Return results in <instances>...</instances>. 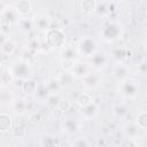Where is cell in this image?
Returning <instances> with one entry per match:
<instances>
[{
	"label": "cell",
	"instance_id": "obj_15",
	"mask_svg": "<svg viewBox=\"0 0 147 147\" xmlns=\"http://www.w3.org/2000/svg\"><path fill=\"white\" fill-rule=\"evenodd\" d=\"M139 127L134 122H129L122 126V133L125 138H131V139H138L139 138Z\"/></svg>",
	"mask_w": 147,
	"mask_h": 147
},
{
	"label": "cell",
	"instance_id": "obj_8",
	"mask_svg": "<svg viewBox=\"0 0 147 147\" xmlns=\"http://www.w3.org/2000/svg\"><path fill=\"white\" fill-rule=\"evenodd\" d=\"M92 71L93 70L90 67L88 62H85V61H82V60H76L71 70H70V74L76 79H83V78L87 77Z\"/></svg>",
	"mask_w": 147,
	"mask_h": 147
},
{
	"label": "cell",
	"instance_id": "obj_11",
	"mask_svg": "<svg viewBox=\"0 0 147 147\" xmlns=\"http://www.w3.org/2000/svg\"><path fill=\"white\" fill-rule=\"evenodd\" d=\"M133 53L129 46H116L110 51V59H114L116 62H125L132 57Z\"/></svg>",
	"mask_w": 147,
	"mask_h": 147
},
{
	"label": "cell",
	"instance_id": "obj_3",
	"mask_svg": "<svg viewBox=\"0 0 147 147\" xmlns=\"http://www.w3.org/2000/svg\"><path fill=\"white\" fill-rule=\"evenodd\" d=\"M141 92V83L134 77H127L118 84V93L122 98L127 100H133L139 96Z\"/></svg>",
	"mask_w": 147,
	"mask_h": 147
},
{
	"label": "cell",
	"instance_id": "obj_32",
	"mask_svg": "<svg viewBox=\"0 0 147 147\" xmlns=\"http://www.w3.org/2000/svg\"><path fill=\"white\" fill-rule=\"evenodd\" d=\"M57 78H59V80H60L62 87L65 86V85H68V84H70V83L72 82V79H74V77L71 76V74H70L69 71H63L62 76H60V77H57Z\"/></svg>",
	"mask_w": 147,
	"mask_h": 147
},
{
	"label": "cell",
	"instance_id": "obj_43",
	"mask_svg": "<svg viewBox=\"0 0 147 147\" xmlns=\"http://www.w3.org/2000/svg\"><path fill=\"white\" fill-rule=\"evenodd\" d=\"M8 38V34L7 33H3V32H0V45Z\"/></svg>",
	"mask_w": 147,
	"mask_h": 147
},
{
	"label": "cell",
	"instance_id": "obj_37",
	"mask_svg": "<svg viewBox=\"0 0 147 147\" xmlns=\"http://www.w3.org/2000/svg\"><path fill=\"white\" fill-rule=\"evenodd\" d=\"M41 119H42V116H41V114L39 111H32L30 114V116H29V121L31 123H34V124L36 123H39Z\"/></svg>",
	"mask_w": 147,
	"mask_h": 147
},
{
	"label": "cell",
	"instance_id": "obj_38",
	"mask_svg": "<svg viewBox=\"0 0 147 147\" xmlns=\"http://www.w3.org/2000/svg\"><path fill=\"white\" fill-rule=\"evenodd\" d=\"M52 116H53L54 118H56V119H61V118L64 116V113H63L57 106H55V107L52 108Z\"/></svg>",
	"mask_w": 147,
	"mask_h": 147
},
{
	"label": "cell",
	"instance_id": "obj_47",
	"mask_svg": "<svg viewBox=\"0 0 147 147\" xmlns=\"http://www.w3.org/2000/svg\"><path fill=\"white\" fill-rule=\"evenodd\" d=\"M0 32H2V31H1V28H0Z\"/></svg>",
	"mask_w": 147,
	"mask_h": 147
},
{
	"label": "cell",
	"instance_id": "obj_18",
	"mask_svg": "<svg viewBox=\"0 0 147 147\" xmlns=\"http://www.w3.org/2000/svg\"><path fill=\"white\" fill-rule=\"evenodd\" d=\"M37 84H38V83H37L33 78L29 77V78L22 80V83H21V91H22L25 95L32 96V95L34 94V92H36Z\"/></svg>",
	"mask_w": 147,
	"mask_h": 147
},
{
	"label": "cell",
	"instance_id": "obj_19",
	"mask_svg": "<svg viewBox=\"0 0 147 147\" xmlns=\"http://www.w3.org/2000/svg\"><path fill=\"white\" fill-rule=\"evenodd\" d=\"M13 7L20 16H28L32 10V5L30 0H18Z\"/></svg>",
	"mask_w": 147,
	"mask_h": 147
},
{
	"label": "cell",
	"instance_id": "obj_31",
	"mask_svg": "<svg viewBox=\"0 0 147 147\" xmlns=\"http://www.w3.org/2000/svg\"><path fill=\"white\" fill-rule=\"evenodd\" d=\"M14 100H15V96L10 91H2L0 88V101L2 103L8 105V103L14 102Z\"/></svg>",
	"mask_w": 147,
	"mask_h": 147
},
{
	"label": "cell",
	"instance_id": "obj_39",
	"mask_svg": "<svg viewBox=\"0 0 147 147\" xmlns=\"http://www.w3.org/2000/svg\"><path fill=\"white\" fill-rule=\"evenodd\" d=\"M59 100H60V98H59V96H57L56 94H53V93H52V94L49 95V98L47 99L46 103H48V105H49V106H51V107L53 108V107H55V106L57 105Z\"/></svg>",
	"mask_w": 147,
	"mask_h": 147
},
{
	"label": "cell",
	"instance_id": "obj_23",
	"mask_svg": "<svg viewBox=\"0 0 147 147\" xmlns=\"http://www.w3.org/2000/svg\"><path fill=\"white\" fill-rule=\"evenodd\" d=\"M16 48H17L16 42H15L13 39H10L9 37L0 45V52H2V53H3L5 55H7V56L14 54V53L16 52Z\"/></svg>",
	"mask_w": 147,
	"mask_h": 147
},
{
	"label": "cell",
	"instance_id": "obj_13",
	"mask_svg": "<svg viewBox=\"0 0 147 147\" xmlns=\"http://www.w3.org/2000/svg\"><path fill=\"white\" fill-rule=\"evenodd\" d=\"M51 91L49 88L47 87L46 83L45 82H41V83H38L37 84V88H36V92L34 94L32 95V98L37 101V102H40V103H44L47 101V99L49 98L51 95Z\"/></svg>",
	"mask_w": 147,
	"mask_h": 147
},
{
	"label": "cell",
	"instance_id": "obj_7",
	"mask_svg": "<svg viewBox=\"0 0 147 147\" xmlns=\"http://www.w3.org/2000/svg\"><path fill=\"white\" fill-rule=\"evenodd\" d=\"M109 62H110L109 55H107L105 52L101 51L95 52L91 57H88L90 67L92 68V70H96V71H101L105 68H107Z\"/></svg>",
	"mask_w": 147,
	"mask_h": 147
},
{
	"label": "cell",
	"instance_id": "obj_12",
	"mask_svg": "<svg viewBox=\"0 0 147 147\" xmlns=\"http://www.w3.org/2000/svg\"><path fill=\"white\" fill-rule=\"evenodd\" d=\"M32 18H33V28L36 30H38L39 32H44L45 33L49 28H52L53 20L48 15L38 14Z\"/></svg>",
	"mask_w": 147,
	"mask_h": 147
},
{
	"label": "cell",
	"instance_id": "obj_21",
	"mask_svg": "<svg viewBox=\"0 0 147 147\" xmlns=\"http://www.w3.org/2000/svg\"><path fill=\"white\" fill-rule=\"evenodd\" d=\"M111 111H113V115L116 118H121L122 119V118H125L129 115V107L124 102H117V103H115L113 106Z\"/></svg>",
	"mask_w": 147,
	"mask_h": 147
},
{
	"label": "cell",
	"instance_id": "obj_2",
	"mask_svg": "<svg viewBox=\"0 0 147 147\" xmlns=\"http://www.w3.org/2000/svg\"><path fill=\"white\" fill-rule=\"evenodd\" d=\"M7 70L14 80H24L32 75V67L30 62L24 57H18L11 61L7 65Z\"/></svg>",
	"mask_w": 147,
	"mask_h": 147
},
{
	"label": "cell",
	"instance_id": "obj_29",
	"mask_svg": "<svg viewBox=\"0 0 147 147\" xmlns=\"http://www.w3.org/2000/svg\"><path fill=\"white\" fill-rule=\"evenodd\" d=\"M45 83H46L47 87L49 88L51 93H53V94H56V93L62 88V85H61L59 78H49V79H48L47 82H45Z\"/></svg>",
	"mask_w": 147,
	"mask_h": 147
},
{
	"label": "cell",
	"instance_id": "obj_17",
	"mask_svg": "<svg viewBox=\"0 0 147 147\" xmlns=\"http://www.w3.org/2000/svg\"><path fill=\"white\" fill-rule=\"evenodd\" d=\"M115 5L113 2H110L109 0H101L96 5L95 13H98V15H100L102 17H108L113 11V7Z\"/></svg>",
	"mask_w": 147,
	"mask_h": 147
},
{
	"label": "cell",
	"instance_id": "obj_36",
	"mask_svg": "<svg viewBox=\"0 0 147 147\" xmlns=\"http://www.w3.org/2000/svg\"><path fill=\"white\" fill-rule=\"evenodd\" d=\"M75 61L74 60H68V59H61V68L63 71H69L71 70Z\"/></svg>",
	"mask_w": 147,
	"mask_h": 147
},
{
	"label": "cell",
	"instance_id": "obj_26",
	"mask_svg": "<svg viewBox=\"0 0 147 147\" xmlns=\"http://www.w3.org/2000/svg\"><path fill=\"white\" fill-rule=\"evenodd\" d=\"M96 0H80V9L85 14H93L96 10Z\"/></svg>",
	"mask_w": 147,
	"mask_h": 147
},
{
	"label": "cell",
	"instance_id": "obj_22",
	"mask_svg": "<svg viewBox=\"0 0 147 147\" xmlns=\"http://www.w3.org/2000/svg\"><path fill=\"white\" fill-rule=\"evenodd\" d=\"M61 59H68V60H74L76 61L77 57L79 56L78 55V52L76 49V46H72V45H64L62 48H61Z\"/></svg>",
	"mask_w": 147,
	"mask_h": 147
},
{
	"label": "cell",
	"instance_id": "obj_4",
	"mask_svg": "<svg viewBox=\"0 0 147 147\" xmlns=\"http://www.w3.org/2000/svg\"><path fill=\"white\" fill-rule=\"evenodd\" d=\"M75 46H76V49L78 52V55L79 56H83V57H87V59L91 57L95 52L99 51L98 41L92 36L82 37L77 41V44Z\"/></svg>",
	"mask_w": 147,
	"mask_h": 147
},
{
	"label": "cell",
	"instance_id": "obj_16",
	"mask_svg": "<svg viewBox=\"0 0 147 147\" xmlns=\"http://www.w3.org/2000/svg\"><path fill=\"white\" fill-rule=\"evenodd\" d=\"M14 126V122L11 116L6 111H0V132L6 133L8 131H11Z\"/></svg>",
	"mask_w": 147,
	"mask_h": 147
},
{
	"label": "cell",
	"instance_id": "obj_6",
	"mask_svg": "<svg viewBox=\"0 0 147 147\" xmlns=\"http://www.w3.org/2000/svg\"><path fill=\"white\" fill-rule=\"evenodd\" d=\"M61 131L67 136H75L82 129V122L80 119L74 118V117H62L61 118Z\"/></svg>",
	"mask_w": 147,
	"mask_h": 147
},
{
	"label": "cell",
	"instance_id": "obj_14",
	"mask_svg": "<svg viewBox=\"0 0 147 147\" xmlns=\"http://www.w3.org/2000/svg\"><path fill=\"white\" fill-rule=\"evenodd\" d=\"M16 25H17L18 31L22 33H25V34L32 32V30L34 29L33 28V18L29 17V16H20V18L16 22Z\"/></svg>",
	"mask_w": 147,
	"mask_h": 147
},
{
	"label": "cell",
	"instance_id": "obj_10",
	"mask_svg": "<svg viewBox=\"0 0 147 147\" xmlns=\"http://www.w3.org/2000/svg\"><path fill=\"white\" fill-rule=\"evenodd\" d=\"M99 113H100V107L94 101L79 109V116L83 121H93L99 116Z\"/></svg>",
	"mask_w": 147,
	"mask_h": 147
},
{
	"label": "cell",
	"instance_id": "obj_28",
	"mask_svg": "<svg viewBox=\"0 0 147 147\" xmlns=\"http://www.w3.org/2000/svg\"><path fill=\"white\" fill-rule=\"evenodd\" d=\"M139 129L141 130H146L147 127V111L146 110H140L136 117V122H134Z\"/></svg>",
	"mask_w": 147,
	"mask_h": 147
},
{
	"label": "cell",
	"instance_id": "obj_30",
	"mask_svg": "<svg viewBox=\"0 0 147 147\" xmlns=\"http://www.w3.org/2000/svg\"><path fill=\"white\" fill-rule=\"evenodd\" d=\"M11 132H13V137H14V138H17V139H23V138H25V137H26V133H28L25 126L22 125V124H17L16 126H13Z\"/></svg>",
	"mask_w": 147,
	"mask_h": 147
},
{
	"label": "cell",
	"instance_id": "obj_25",
	"mask_svg": "<svg viewBox=\"0 0 147 147\" xmlns=\"http://www.w3.org/2000/svg\"><path fill=\"white\" fill-rule=\"evenodd\" d=\"M2 20H5V21H7V22H9L10 24H13V23H16L17 22V20L20 18V15L17 14V11L15 10V8L14 7H7V9L5 10V13L0 16Z\"/></svg>",
	"mask_w": 147,
	"mask_h": 147
},
{
	"label": "cell",
	"instance_id": "obj_41",
	"mask_svg": "<svg viewBox=\"0 0 147 147\" xmlns=\"http://www.w3.org/2000/svg\"><path fill=\"white\" fill-rule=\"evenodd\" d=\"M7 7H8V6H7V5H6V3H5L2 0H0V16H1V15L5 13V10L7 9Z\"/></svg>",
	"mask_w": 147,
	"mask_h": 147
},
{
	"label": "cell",
	"instance_id": "obj_27",
	"mask_svg": "<svg viewBox=\"0 0 147 147\" xmlns=\"http://www.w3.org/2000/svg\"><path fill=\"white\" fill-rule=\"evenodd\" d=\"M92 101H93V98H92L91 93H88V92H82V93H79V94L77 95L76 100H75L76 105H77L79 108H82V107H84V106L91 103Z\"/></svg>",
	"mask_w": 147,
	"mask_h": 147
},
{
	"label": "cell",
	"instance_id": "obj_42",
	"mask_svg": "<svg viewBox=\"0 0 147 147\" xmlns=\"http://www.w3.org/2000/svg\"><path fill=\"white\" fill-rule=\"evenodd\" d=\"M7 55H5L2 52H0V64H5V62L7 61Z\"/></svg>",
	"mask_w": 147,
	"mask_h": 147
},
{
	"label": "cell",
	"instance_id": "obj_5",
	"mask_svg": "<svg viewBox=\"0 0 147 147\" xmlns=\"http://www.w3.org/2000/svg\"><path fill=\"white\" fill-rule=\"evenodd\" d=\"M45 42L49 48H62L67 42L65 33L61 28H49L45 32Z\"/></svg>",
	"mask_w": 147,
	"mask_h": 147
},
{
	"label": "cell",
	"instance_id": "obj_40",
	"mask_svg": "<svg viewBox=\"0 0 147 147\" xmlns=\"http://www.w3.org/2000/svg\"><path fill=\"white\" fill-rule=\"evenodd\" d=\"M137 70H138V74H139V75H146V72H147V63H146V61L142 60V61L138 64Z\"/></svg>",
	"mask_w": 147,
	"mask_h": 147
},
{
	"label": "cell",
	"instance_id": "obj_45",
	"mask_svg": "<svg viewBox=\"0 0 147 147\" xmlns=\"http://www.w3.org/2000/svg\"><path fill=\"white\" fill-rule=\"evenodd\" d=\"M2 87V80H1V78H0V88Z\"/></svg>",
	"mask_w": 147,
	"mask_h": 147
},
{
	"label": "cell",
	"instance_id": "obj_44",
	"mask_svg": "<svg viewBox=\"0 0 147 147\" xmlns=\"http://www.w3.org/2000/svg\"><path fill=\"white\" fill-rule=\"evenodd\" d=\"M110 2H113L114 5H118V3H121V2H123L124 0H109Z\"/></svg>",
	"mask_w": 147,
	"mask_h": 147
},
{
	"label": "cell",
	"instance_id": "obj_9",
	"mask_svg": "<svg viewBox=\"0 0 147 147\" xmlns=\"http://www.w3.org/2000/svg\"><path fill=\"white\" fill-rule=\"evenodd\" d=\"M130 76H131V71H130L129 65L125 62H116L111 67V77L117 83L123 82Z\"/></svg>",
	"mask_w": 147,
	"mask_h": 147
},
{
	"label": "cell",
	"instance_id": "obj_1",
	"mask_svg": "<svg viewBox=\"0 0 147 147\" xmlns=\"http://www.w3.org/2000/svg\"><path fill=\"white\" fill-rule=\"evenodd\" d=\"M99 36L105 42L114 44V42H116V41H118V40H121L123 38L124 28L118 21L111 20V18H107L101 24V28H100V31H99Z\"/></svg>",
	"mask_w": 147,
	"mask_h": 147
},
{
	"label": "cell",
	"instance_id": "obj_46",
	"mask_svg": "<svg viewBox=\"0 0 147 147\" xmlns=\"http://www.w3.org/2000/svg\"><path fill=\"white\" fill-rule=\"evenodd\" d=\"M1 136H2V133H1V132H0V139H1Z\"/></svg>",
	"mask_w": 147,
	"mask_h": 147
},
{
	"label": "cell",
	"instance_id": "obj_33",
	"mask_svg": "<svg viewBox=\"0 0 147 147\" xmlns=\"http://www.w3.org/2000/svg\"><path fill=\"white\" fill-rule=\"evenodd\" d=\"M26 108H28V106L23 100H20V101H15L14 100V109H15V111L17 114H24Z\"/></svg>",
	"mask_w": 147,
	"mask_h": 147
},
{
	"label": "cell",
	"instance_id": "obj_24",
	"mask_svg": "<svg viewBox=\"0 0 147 147\" xmlns=\"http://www.w3.org/2000/svg\"><path fill=\"white\" fill-rule=\"evenodd\" d=\"M39 145L42 146V147H54V146H60L61 145V141L57 138H55L54 136L45 134V136H41L40 137Z\"/></svg>",
	"mask_w": 147,
	"mask_h": 147
},
{
	"label": "cell",
	"instance_id": "obj_35",
	"mask_svg": "<svg viewBox=\"0 0 147 147\" xmlns=\"http://www.w3.org/2000/svg\"><path fill=\"white\" fill-rule=\"evenodd\" d=\"M90 145H91V142L87 140V138H84V137L72 140V146H76V147H87Z\"/></svg>",
	"mask_w": 147,
	"mask_h": 147
},
{
	"label": "cell",
	"instance_id": "obj_34",
	"mask_svg": "<svg viewBox=\"0 0 147 147\" xmlns=\"http://www.w3.org/2000/svg\"><path fill=\"white\" fill-rule=\"evenodd\" d=\"M56 106H57L63 113H67V111L70 110V108H71V102H70L68 99H60Z\"/></svg>",
	"mask_w": 147,
	"mask_h": 147
},
{
	"label": "cell",
	"instance_id": "obj_20",
	"mask_svg": "<svg viewBox=\"0 0 147 147\" xmlns=\"http://www.w3.org/2000/svg\"><path fill=\"white\" fill-rule=\"evenodd\" d=\"M84 85L87 87V88H96L100 83H101V75L100 74H95V72H91L87 77L83 78L82 79Z\"/></svg>",
	"mask_w": 147,
	"mask_h": 147
}]
</instances>
